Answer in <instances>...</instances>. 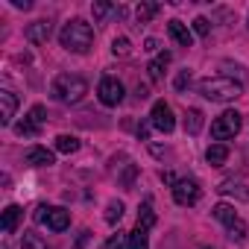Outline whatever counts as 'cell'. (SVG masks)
I'll use <instances>...</instances> for the list:
<instances>
[{
	"label": "cell",
	"instance_id": "obj_29",
	"mask_svg": "<svg viewBox=\"0 0 249 249\" xmlns=\"http://www.w3.org/2000/svg\"><path fill=\"white\" fill-rule=\"evenodd\" d=\"M194 33L202 36V38H208V33H211V21H208V18H196V21H194Z\"/></svg>",
	"mask_w": 249,
	"mask_h": 249
},
{
	"label": "cell",
	"instance_id": "obj_33",
	"mask_svg": "<svg viewBox=\"0 0 249 249\" xmlns=\"http://www.w3.org/2000/svg\"><path fill=\"white\" fill-rule=\"evenodd\" d=\"M159 44H156V38H147V44H144V50H156Z\"/></svg>",
	"mask_w": 249,
	"mask_h": 249
},
{
	"label": "cell",
	"instance_id": "obj_20",
	"mask_svg": "<svg viewBox=\"0 0 249 249\" xmlns=\"http://www.w3.org/2000/svg\"><path fill=\"white\" fill-rule=\"evenodd\" d=\"M56 150L65 153V156H71V153L79 150V138H73V135H59V138H56Z\"/></svg>",
	"mask_w": 249,
	"mask_h": 249
},
{
	"label": "cell",
	"instance_id": "obj_14",
	"mask_svg": "<svg viewBox=\"0 0 249 249\" xmlns=\"http://www.w3.org/2000/svg\"><path fill=\"white\" fill-rule=\"evenodd\" d=\"M167 33H170V38H173L179 47H191V44H194V36H191V30H188L182 21H167Z\"/></svg>",
	"mask_w": 249,
	"mask_h": 249
},
{
	"label": "cell",
	"instance_id": "obj_28",
	"mask_svg": "<svg viewBox=\"0 0 249 249\" xmlns=\"http://www.w3.org/2000/svg\"><path fill=\"white\" fill-rule=\"evenodd\" d=\"M229 234H231V240H237V243H243V240H246V223H243V220H237V223H231V226H229Z\"/></svg>",
	"mask_w": 249,
	"mask_h": 249
},
{
	"label": "cell",
	"instance_id": "obj_8",
	"mask_svg": "<svg viewBox=\"0 0 249 249\" xmlns=\"http://www.w3.org/2000/svg\"><path fill=\"white\" fill-rule=\"evenodd\" d=\"M41 123H44V106H33L30 108V114L15 126V132L18 135H24V138H36L38 132H41Z\"/></svg>",
	"mask_w": 249,
	"mask_h": 249
},
{
	"label": "cell",
	"instance_id": "obj_2",
	"mask_svg": "<svg viewBox=\"0 0 249 249\" xmlns=\"http://www.w3.org/2000/svg\"><path fill=\"white\" fill-rule=\"evenodd\" d=\"M199 94L211 103H231L243 94V82H237L231 76H208L199 82Z\"/></svg>",
	"mask_w": 249,
	"mask_h": 249
},
{
	"label": "cell",
	"instance_id": "obj_27",
	"mask_svg": "<svg viewBox=\"0 0 249 249\" xmlns=\"http://www.w3.org/2000/svg\"><path fill=\"white\" fill-rule=\"evenodd\" d=\"M123 217V202L120 199H114V202H108V211H106V220L108 223H117Z\"/></svg>",
	"mask_w": 249,
	"mask_h": 249
},
{
	"label": "cell",
	"instance_id": "obj_12",
	"mask_svg": "<svg viewBox=\"0 0 249 249\" xmlns=\"http://www.w3.org/2000/svg\"><path fill=\"white\" fill-rule=\"evenodd\" d=\"M15 108H18V97L12 91H0V123H3V126H9V123H12Z\"/></svg>",
	"mask_w": 249,
	"mask_h": 249
},
{
	"label": "cell",
	"instance_id": "obj_34",
	"mask_svg": "<svg viewBox=\"0 0 249 249\" xmlns=\"http://www.w3.org/2000/svg\"><path fill=\"white\" fill-rule=\"evenodd\" d=\"M246 27H249V21H246Z\"/></svg>",
	"mask_w": 249,
	"mask_h": 249
},
{
	"label": "cell",
	"instance_id": "obj_22",
	"mask_svg": "<svg viewBox=\"0 0 249 249\" xmlns=\"http://www.w3.org/2000/svg\"><path fill=\"white\" fill-rule=\"evenodd\" d=\"M126 249H150V240H147V229H135L129 234V246Z\"/></svg>",
	"mask_w": 249,
	"mask_h": 249
},
{
	"label": "cell",
	"instance_id": "obj_6",
	"mask_svg": "<svg viewBox=\"0 0 249 249\" xmlns=\"http://www.w3.org/2000/svg\"><path fill=\"white\" fill-rule=\"evenodd\" d=\"M36 220H38V223H47V229H53V231H65V229L71 226V211L41 205V208L36 211Z\"/></svg>",
	"mask_w": 249,
	"mask_h": 249
},
{
	"label": "cell",
	"instance_id": "obj_13",
	"mask_svg": "<svg viewBox=\"0 0 249 249\" xmlns=\"http://www.w3.org/2000/svg\"><path fill=\"white\" fill-rule=\"evenodd\" d=\"M50 33H53V27H50V21H36V24H30L27 27V41H33V44H47V38H50Z\"/></svg>",
	"mask_w": 249,
	"mask_h": 249
},
{
	"label": "cell",
	"instance_id": "obj_1",
	"mask_svg": "<svg viewBox=\"0 0 249 249\" xmlns=\"http://www.w3.org/2000/svg\"><path fill=\"white\" fill-rule=\"evenodd\" d=\"M59 41H62V47L65 50H71V53H88L91 50V44H94V30H91V24H85V21H79V18H73V21H68L65 27H62V33H59Z\"/></svg>",
	"mask_w": 249,
	"mask_h": 249
},
{
	"label": "cell",
	"instance_id": "obj_11",
	"mask_svg": "<svg viewBox=\"0 0 249 249\" xmlns=\"http://www.w3.org/2000/svg\"><path fill=\"white\" fill-rule=\"evenodd\" d=\"M217 191H220L223 196H237L240 202H249V188H246L240 179H223V182L217 185Z\"/></svg>",
	"mask_w": 249,
	"mask_h": 249
},
{
	"label": "cell",
	"instance_id": "obj_31",
	"mask_svg": "<svg viewBox=\"0 0 249 249\" xmlns=\"http://www.w3.org/2000/svg\"><path fill=\"white\" fill-rule=\"evenodd\" d=\"M138 138H150V123H141V126H138Z\"/></svg>",
	"mask_w": 249,
	"mask_h": 249
},
{
	"label": "cell",
	"instance_id": "obj_4",
	"mask_svg": "<svg viewBox=\"0 0 249 249\" xmlns=\"http://www.w3.org/2000/svg\"><path fill=\"white\" fill-rule=\"evenodd\" d=\"M240 123H243V114H237V111H223L214 123H211V138L214 141H229V138H234L237 132H240Z\"/></svg>",
	"mask_w": 249,
	"mask_h": 249
},
{
	"label": "cell",
	"instance_id": "obj_10",
	"mask_svg": "<svg viewBox=\"0 0 249 249\" xmlns=\"http://www.w3.org/2000/svg\"><path fill=\"white\" fill-rule=\"evenodd\" d=\"M24 161H27L30 167H50V164L56 161V156H53L47 147H30V150L24 153Z\"/></svg>",
	"mask_w": 249,
	"mask_h": 249
},
{
	"label": "cell",
	"instance_id": "obj_5",
	"mask_svg": "<svg viewBox=\"0 0 249 249\" xmlns=\"http://www.w3.org/2000/svg\"><path fill=\"white\" fill-rule=\"evenodd\" d=\"M97 97L103 106H120L123 103V82L117 76H103L97 85Z\"/></svg>",
	"mask_w": 249,
	"mask_h": 249
},
{
	"label": "cell",
	"instance_id": "obj_7",
	"mask_svg": "<svg viewBox=\"0 0 249 249\" xmlns=\"http://www.w3.org/2000/svg\"><path fill=\"white\" fill-rule=\"evenodd\" d=\"M150 123H153L159 132H173V129H176L173 108H170L164 100H156V103H153V111H150Z\"/></svg>",
	"mask_w": 249,
	"mask_h": 249
},
{
	"label": "cell",
	"instance_id": "obj_25",
	"mask_svg": "<svg viewBox=\"0 0 249 249\" xmlns=\"http://www.w3.org/2000/svg\"><path fill=\"white\" fill-rule=\"evenodd\" d=\"M111 53H114V56H129V53H132L129 38H123V36H120V38H114V41H111Z\"/></svg>",
	"mask_w": 249,
	"mask_h": 249
},
{
	"label": "cell",
	"instance_id": "obj_23",
	"mask_svg": "<svg viewBox=\"0 0 249 249\" xmlns=\"http://www.w3.org/2000/svg\"><path fill=\"white\" fill-rule=\"evenodd\" d=\"M21 249H47V243L41 240V234H36V231H24V237H21Z\"/></svg>",
	"mask_w": 249,
	"mask_h": 249
},
{
	"label": "cell",
	"instance_id": "obj_15",
	"mask_svg": "<svg viewBox=\"0 0 249 249\" xmlns=\"http://www.w3.org/2000/svg\"><path fill=\"white\" fill-rule=\"evenodd\" d=\"M202 126H205V114L199 108H188V114H185V132L188 135H199Z\"/></svg>",
	"mask_w": 249,
	"mask_h": 249
},
{
	"label": "cell",
	"instance_id": "obj_18",
	"mask_svg": "<svg viewBox=\"0 0 249 249\" xmlns=\"http://www.w3.org/2000/svg\"><path fill=\"white\" fill-rule=\"evenodd\" d=\"M214 217H217L220 223H226V229H229L231 223H237V220H240V217L234 214V208H231V205H226V202H217V205H214Z\"/></svg>",
	"mask_w": 249,
	"mask_h": 249
},
{
	"label": "cell",
	"instance_id": "obj_21",
	"mask_svg": "<svg viewBox=\"0 0 249 249\" xmlns=\"http://www.w3.org/2000/svg\"><path fill=\"white\" fill-rule=\"evenodd\" d=\"M167 62H170V53H161L156 62H150V68H147V71H150V79H153V82H159V79H161V73H164V65H167Z\"/></svg>",
	"mask_w": 249,
	"mask_h": 249
},
{
	"label": "cell",
	"instance_id": "obj_3",
	"mask_svg": "<svg viewBox=\"0 0 249 249\" xmlns=\"http://www.w3.org/2000/svg\"><path fill=\"white\" fill-rule=\"evenodd\" d=\"M50 94H53L59 103L73 106V103H79V100L88 94V82H85L82 76H76V73H59V76L53 79V85H50Z\"/></svg>",
	"mask_w": 249,
	"mask_h": 249
},
{
	"label": "cell",
	"instance_id": "obj_19",
	"mask_svg": "<svg viewBox=\"0 0 249 249\" xmlns=\"http://www.w3.org/2000/svg\"><path fill=\"white\" fill-rule=\"evenodd\" d=\"M153 226H156V211L150 202H144L138 208V229H153Z\"/></svg>",
	"mask_w": 249,
	"mask_h": 249
},
{
	"label": "cell",
	"instance_id": "obj_9",
	"mask_svg": "<svg viewBox=\"0 0 249 249\" xmlns=\"http://www.w3.org/2000/svg\"><path fill=\"white\" fill-rule=\"evenodd\" d=\"M173 199L179 205H196L199 202V185H196V179H179L173 185Z\"/></svg>",
	"mask_w": 249,
	"mask_h": 249
},
{
	"label": "cell",
	"instance_id": "obj_32",
	"mask_svg": "<svg viewBox=\"0 0 249 249\" xmlns=\"http://www.w3.org/2000/svg\"><path fill=\"white\" fill-rule=\"evenodd\" d=\"M12 6H15V9H33L30 0H12Z\"/></svg>",
	"mask_w": 249,
	"mask_h": 249
},
{
	"label": "cell",
	"instance_id": "obj_17",
	"mask_svg": "<svg viewBox=\"0 0 249 249\" xmlns=\"http://www.w3.org/2000/svg\"><path fill=\"white\" fill-rule=\"evenodd\" d=\"M18 220H21V208H18V205H6V208H3V231L12 234V231L18 229Z\"/></svg>",
	"mask_w": 249,
	"mask_h": 249
},
{
	"label": "cell",
	"instance_id": "obj_24",
	"mask_svg": "<svg viewBox=\"0 0 249 249\" xmlns=\"http://www.w3.org/2000/svg\"><path fill=\"white\" fill-rule=\"evenodd\" d=\"M159 9H161L159 3H141V6L135 9V15H138V24H147V21H150V18L159 12Z\"/></svg>",
	"mask_w": 249,
	"mask_h": 249
},
{
	"label": "cell",
	"instance_id": "obj_26",
	"mask_svg": "<svg viewBox=\"0 0 249 249\" xmlns=\"http://www.w3.org/2000/svg\"><path fill=\"white\" fill-rule=\"evenodd\" d=\"M91 12H94V21H103L106 15H111V12H120V9H114L111 3H94V6H91Z\"/></svg>",
	"mask_w": 249,
	"mask_h": 249
},
{
	"label": "cell",
	"instance_id": "obj_30",
	"mask_svg": "<svg viewBox=\"0 0 249 249\" xmlns=\"http://www.w3.org/2000/svg\"><path fill=\"white\" fill-rule=\"evenodd\" d=\"M191 85V71H182L179 76H176V91H185Z\"/></svg>",
	"mask_w": 249,
	"mask_h": 249
},
{
	"label": "cell",
	"instance_id": "obj_16",
	"mask_svg": "<svg viewBox=\"0 0 249 249\" xmlns=\"http://www.w3.org/2000/svg\"><path fill=\"white\" fill-rule=\"evenodd\" d=\"M205 159H208L211 167H223L226 159H229V147H226V144H211V147L205 150Z\"/></svg>",
	"mask_w": 249,
	"mask_h": 249
}]
</instances>
